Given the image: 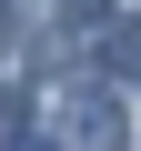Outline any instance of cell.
Wrapping results in <instances>:
<instances>
[{
    "label": "cell",
    "instance_id": "obj_1",
    "mask_svg": "<svg viewBox=\"0 0 141 151\" xmlns=\"http://www.w3.org/2000/svg\"><path fill=\"white\" fill-rule=\"evenodd\" d=\"M60 151H131V121L101 81H60Z\"/></svg>",
    "mask_w": 141,
    "mask_h": 151
},
{
    "label": "cell",
    "instance_id": "obj_2",
    "mask_svg": "<svg viewBox=\"0 0 141 151\" xmlns=\"http://www.w3.org/2000/svg\"><path fill=\"white\" fill-rule=\"evenodd\" d=\"M101 70H111V81H141V20H101Z\"/></svg>",
    "mask_w": 141,
    "mask_h": 151
},
{
    "label": "cell",
    "instance_id": "obj_3",
    "mask_svg": "<svg viewBox=\"0 0 141 151\" xmlns=\"http://www.w3.org/2000/svg\"><path fill=\"white\" fill-rule=\"evenodd\" d=\"M20 30H30V0H0V50H20Z\"/></svg>",
    "mask_w": 141,
    "mask_h": 151
},
{
    "label": "cell",
    "instance_id": "obj_4",
    "mask_svg": "<svg viewBox=\"0 0 141 151\" xmlns=\"http://www.w3.org/2000/svg\"><path fill=\"white\" fill-rule=\"evenodd\" d=\"M60 20H81V30H101V20H111V0H60Z\"/></svg>",
    "mask_w": 141,
    "mask_h": 151
},
{
    "label": "cell",
    "instance_id": "obj_5",
    "mask_svg": "<svg viewBox=\"0 0 141 151\" xmlns=\"http://www.w3.org/2000/svg\"><path fill=\"white\" fill-rule=\"evenodd\" d=\"M10 151H60V141H10Z\"/></svg>",
    "mask_w": 141,
    "mask_h": 151
}]
</instances>
